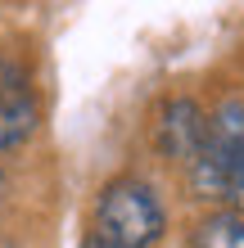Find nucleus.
<instances>
[{"label": "nucleus", "instance_id": "f03ea898", "mask_svg": "<svg viewBox=\"0 0 244 248\" xmlns=\"http://www.w3.org/2000/svg\"><path fill=\"white\" fill-rule=\"evenodd\" d=\"M36 95L27 72L14 59H0V149H18V144L36 131Z\"/></svg>", "mask_w": 244, "mask_h": 248}, {"label": "nucleus", "instance_id": "423d86ee", "mask_svg": "<svg viewBox=\"0 0 244 248\" xmlns=\"http://www.w3.org/2000/svg\"><path fill=\"white\" fill-rule=\"evenodd\" d=\"M0 199H5V176H0Z\"/></svg>", "mask_w": 244, "mask_h": 248}, {"label": "nucleus", "instance_id": "20e7f679", "mask_svg": "<svg viewBox=\"0 0 244 248\" xmlns=\"http://www.w3.org/2000/svg\"><path fill=\"white\" fill-rule=\"evenodd\" d=\"M190 248H244V217L240 212H212L195 226Z\"/></svg>", "mask_w": 244, "mask_h": 248}, {"label": "nucleus", "instance_id": "39448f33", "mask_svg": "<svg viewBox=\"0 0 244 248\" xmlns=\"http://www.w3.org/2000/svg\"><path fill=\"white\" fill-rule=\"evenodd\" d=\"M81 248H99V244H95V239H86V244H81Z\"/></svg>", "mask_w": 244, "mask_h": 248}, {"label": "nucleus", "instance_id": "f257e3e1", "mask_svg": "<svg viewBox=\"0 0 244 248\" xmlns=\"http://www.w3.org/2000/svg\"><path fill=\"white\" fill-rule=\"evenodd\" d=\"M163 226H167V217H163L159 194L136 176H118L95 199L91 239L99 248H149V244H159Z\"/></svg>", "mask_w": 244, "mask_h": 248}, {"label": "nucleus", "instance_id": "7ed1b4c3", "mask_svg": "<svg viewBox=\"0 0 244 248\" xmlns=\"http://www.w3.org/2000/svg\"><path fill=\"white\" fill-rule=\"evenodd\" d=\"M208 144V118L195 99H167L163 104V118H159V149L172 158V163H185L195 167L199 154Z\"/></svg>", "mask_w": 244, "mask_h": 248}]
</instances>
